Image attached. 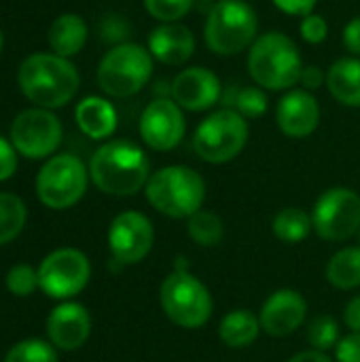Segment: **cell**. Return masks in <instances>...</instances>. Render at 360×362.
Wrapping results in <instances>:
<instances>
[{
  "mask_svg": "<svg viewBox=\"0 0 360 362\" xmlns=\"http://www.w3.org/2000/svg\"><path fill=\"white\" fill-rule=\"evenodd\" d=\"M89 178L106 195L129 197L146 187L151 161L138 144L129 140H110L91 155Z\"/></svg>",
  "mask_w": 360,
  "mask_h": 362,
  "instance_id": "1",
  "label": "cell"
},
{
  "mask_svg": "<svg viewBox=\"0 0 360 362\" xmlns=\"http://www.w3.org/2000/svg\"><path fill=\"white\" fill-rule=\"evenodd\" d=\"M21 93L38 108H62L79 91L81 76L74 64L55 53L28 55L17 72Z\"/></svg>",
  "mask_w": 360,
  "mask_h": 362,
  "instance_id": "2",
  "label": "cell"
},
{
  "mask_svg": "<svg viewBox=\"0 0 360 362\" xmlns=\"http://www.w3.org/2000/svg\"><path fill=\"white\" fill-rule=\"evenodd\" d=\"M301 70V53L291 36L282 32H265L250 45L248 72L261 89L286 91L299 83Z\"/></svg>",
  "mask_w": 360,
  "mask_h": 362,
  "instance_id": "3",
  "label": "cell"
},
{
  "mask_svg": "<svg viewBox=\"0 0 360 362\" xmlns=\"http://www.w3.org/2000/svg\"><path fill=\"white\" fill-rule=\"evenodd\" d=\"M144 195L159 214L170 218H189L199 212L206 202V182L193 168L166 165L151 174Z\"/></svg>",
  "mask_w": 360,
  "mask_h": 362,
  "instance_id": "4",
  "label": "cell"
},
{
  "mask_svg": "<svg viewBox=\"0 0 360 362\" xmlns=\"http://www.w3.org/2000/svg\"><path fill=\"white\" fill-rule=\"evenodd\" d=\"M259 17L246 0H219L212 4L204 38L212 53L216 55H236L257 40Z\"/></svg>",
  "mask_w": 360,
  "mask_h": 362,
  "instance_id": "5",
  "label": "cell"
},
{
  "mask_svg": "<svg viewBox=\"0 0 360 362\" xmlns=\"http://www.w3.org/2000/svg\"><path fill=\"white\" fill-rule=\"evenodd\" d=\"M153 76V55L136 42H121L106 51L98 66V85L110 98L136 95Z\"/></svg>",
  "mask_w": 360,
  "mask_h": 362,
  "instance_id": "6",
  "label": "cell"
},
{
  "mask_svg": "<svg viewBox=\"0 0 360 362\" xmlns=\"http://www.w3.org/2000/svg\"><path fill=\"white\" fill-rule=\"evenodd\" d=\"M161 310L180 329H202L212 318L210 291L187 269H174L159 288Z\"/></svg>",
  "mask_w": 360,
  "mask_h": 362,
  "instance_id": "7",
  "label": "cell"
},
{
  "mask_svg": "<svg viewBox=\"0 0 360 362\" xmlns=\"http://www.w3.org/2000/svg\"><path fill=\"white\" fill-rule=\"evenodd\" d=\"M248 142V123L246 119L231 110L221 108L206 117L193 134L195 155L212 165L233 161Z\"/></svg>",
  "mask_w": 360,
  "mask_h": 362,
  "instance_id": "8",
  "label": "cell"
},
{
  "mask_svg": "<svg viewBox=\"0 0 360 362\" xmlns=\"http://www.w3.org/2000/svg\"><path fill=\"white\" fill-rule=\"evenodd\" d=\"M89 185V168L70 153L53 155L36 176L38 202L51 210L72 208L83 199Z\"/></svg>",
  "mask_w": 360,
  "mask_h": 362,
  "instance_id": "9",
  "label": "cell"
},
{
  "mask_svg": "<svg viewBox=\"0 0 360 362\" xmlns=\"http://www.w3.org/2000/svg\"><path fill=\"white\" fill-rule=\"evenodd\" d=\"M312 223L327 242L350 240L360 229V195L348 187L327 189L314 204Z\"/></svg>",
  "mask_w": 360,
  "mask_h": 362,
  "instance_id": "10",
  "label": "cell"
},
{
  "mask_svg": "<svg viewBox=\"0 0 360 362\" xmlns=\"http://www.w3.org/2000/svg\"><path fill=\"white\" fill-rule=\"evenodd\" d=\"M38 286L51 299L66 301L79 295L91 278V263L76 248H57L38 265Z\"/></svg>",
  "mask_w": 360,
  "mask_h": 362,
  "instance_id": "11",
  "label": "cell"
},
{
  "mask_svg": "<svg viewBox=\"0 0 360 362\" xmlns=\"http://www.w3.org/2000/svg\"><path fill=\"white\" fill-rule=\"evenodd\" d=\"M64 138L59 119L47 108L21 110L11 123V142L15 151L28 159L51 157Z\"/></svg>",
  "mask_w": 360,
  "mask_h": 362,
  "instance_id": "12",
  "label": "cell"
},
{
  "mask_svg": "<svg viewBox=\"0 0 360 362\" xmlns=\"http://www.w3.org/2000/svg\"><path fill=\"white\" fill-rule=\"evenodd\" d=\"M155 244V229L146 214L127 210L112 218L108 227V248L119 265H136L149 257Z\"/></svg>",
  "mask_w": 360,
  "mask_h": 362,
  "instance_id": "13",
  "label": "cell"
},
{
  "mask_svg": "<svg viewBox=\"0 0 360 362\" xmlns=\"http://www.w3.org/2000/svg\"><path fill=\"white\" fill-rule=\"evenodd\" d=\"M142 142L159 153L176 148L187 132L182 108L172 98H155L140 115Z\"/></svg>",
  "mask_w": 360,
  "mask_h": 362,
  "instance_id": "14",
  "label": "cell"
},
{
  "mask_svg": "<svg viewBox=\"0 0 360 362\" xmlns=\"http://www.w3.org/2000/svg\"><path fill=\"white\" fill-rule=\"evenodd\" d=\"M308 318V301L306 297L295 288H280L272 293L261 312V329L269 337H289L297 333Z\"/></svg>",
  "mask_w": 360,
  "mask_h": 362,
  "instance_id": "15",
  "label": "cell"
},
{
  "mask_svg": "<svg viewBox=\"0 0 360 362\" xmlns=\"http://www.w3.org/2000/svg\"><path fill=\"white\" fill-rule=\"evenodd\" d=\"M223 93V85L219 76L208 68H185L176 74L172 81V93L170 98L189 112H202L212 108Z\"/></svg>",
  "mask_w": 360,
  "mask_h": 362,
  "instance_id": "16",
  "label": "cell"
},
{
  "mask_svg": "<svg viewBox=\"0 0 360 362\" xmlns=\"http://www.w3.org/2000/svg\"><path fill=\"white\" fill-rule=\"evenodd\" d=\"M91 335V316L85 305L64 301L47 318V337L62 352H74Z\"/></svg>",
  "mask_w": 360,
  "mask_h": 362,
  "instance_id": "17",
  "label": "cell"
},
{
  "mask_svg": "<svg viewBox=\"0 0 360 362\" xmlns=\"http://www.w3.org/2000/svg\"><path fill=\"white\" fill-rule=\"evenodd\" d=\"M276 121L284 136L308 138L320 125L318 100L308 89H289L276 106Z\"/></svg>",
  "mask_w": 360,
  "mask_h": 362,
  "instance_id": "18",
  "label": "cell"
},
{
  "mask_svg": "<svg viewBox=\"0 0 360 362\" xmlns=\"http://www.w3.org/2000/svg\"><path fill=\"white\" fill-rule=\"evenodd\" d=\"M149 51L166 66H180L193 55L195 38L182 23H161L149 36Z\"/></svg>",
  "mask_w": 360,
  "mask_h": 362,
  "instance_id": "19",
  "label": "cell"
},
{
  "mask_svg": "<svg viewBox=\"0 0 360 362\" xmlns=\"http://www.w3.org/2000/svg\"><path fill=\"white\" fill-rule=\"evenodd\" d=\"M74 119L79 129L91 140H106L117 129V110L100 95L83 98L74 110Z\"/></svg>",
  "mask_w": 360,
  "mask_h": 362,
  "instance_id": "20",
  "label": "cell"
},
{
  "mask_svg": "<svg viewBox=\"0 0 360 362\" xmlns=\"http://www.w3.org/2000/svg\"><path fill=\"white\" fill-rule=\"evenodd\" d=\"M47 40L55 55H62L68 59L83 51L87 42V23L76 13H64L55 17L53 23L49 25Z\"/></svg>",
  "mask_w": 360,
  "mask_h": 362,
  "instance_id": "21",
  "label": "cell"
},
{
  "mask_svg": "<svg viewBox=\"0 0 360 362\" xmlns=\"http://www.w3.org/2000/svg\"><path fill=\"white\" fill-rule=\"evenodd\" d=\"M331 95L350 108L360 106V57H342L327 72Z\"/></svg>",
  "mask_w": 360,
  "mask_h": 362,
  "instance_id": "22",
  "label": "cell"
},
{
  "mask_svg": "<svg viewBox=\"0 0 360 362\" xmlns=\"http://www.w3.org/2000/svg\"><path fill=\"white\" fill-rule=\"evenodd\" d=\"M261 320L250 310H231L223 316L219 325L221 341L231 350L248 348L261 335Z\"/></svg>",
  "mask_w": 360,
  "mask_h": 362,
  "instance_id": "23",
  "label": "cell"
},
{
  "mask_svg": "<svg viewBox=\"0 0 360 362\" xmlns=\"http://www.w3.org/2000/svg\"><path fill=\"white\" fill-rule=\"evenodd\" d=\"M327 280L339 291H354L360 286V246L337 250L327 263Z\"/></svg>",
  "mask_w": 360,
  "mask_h": 362,
  "instance_id": "24",
  "label": "cell"
},
{
  "mask_svg": "<svg viewBox=\"0 0 360 362\" xmlns=\"http://www.w3.org/2000/svg\"><path fill=\"white\" fill-rule=\"evenodd\" d=\"M312 229H314L312 214H308L301 208H282L272 221L274 235L284 244L303 242L312 233Z\"/></svg>",
  "mask_w": 360,
  "mask_h": 362,
  "instance_id": "25",
  "label": "cell"
},
{
  "mask_svg": "<svg viewBox=\"0 0 360 362\" xmlns=\"http://www.w3.org/2000/svg\"><path fill=\"white\" fill-rule=\"evenodd\" d=\"M225 108H231L236 112H240L244 119H261L267 108H269V102H267V95L265 91L257 85H248V87H229L225 93Z\"/></svg>",
  "mask_w": 360,
  "mask_h": 362,
  "instance_id": "26",
  "label": "cell"
},
{
  "mask_svg": "<svg viewBox=\"0 0 360 362\" xmlns=\"http://www.w3.org/2000/svg\"><path fill=\"white\" fill-rule=\"evenodd\" d=\"M187 233L189 238L202 246V248H214L221 244L223 235H225V227L219 214L210 212V210H199L193 216L187 218Z\"/></svg>",
  "mask_w": 360,
  "mask_h": 362,
  "instance_id": "27",
  "label": "cell"
},
{
  "mask_svg": "<svg viewBox=\"0 0 360 362\" xmlns=\"http://www.w3.org/2000/svg\"><path fill=\"white\" fill-rule=\"evenodd\" d=\"M28 218V210L21 197L13 193H0V246L13 242Z\"/></svg>",
  "mask_w": 360,
  "mask_h": 362,
  "instance_id": "28",
  "label": "cell"
},
{
  "mask_svg": "<svg viewBox=\"0 0 360 362\" xmlns=\"http://www.w3.org/2000/svg\"><path fill=\"white\" fill-rule=\"evenodd\" d=\"M4 362H59L57 348L51 341L42 339H23L17 341L4 356Z\"/></svg>",
  "mask_w": 360,
  "mask_h": 362,
  "instance_id": "29",
  "label": "cell"
},
{
  "mask_svg": "<svg viewBox=\"0 0 360 362\" xmlns=\"http://www.w3.org/2000/svg\"><path fill=\"white\" fill-rule=\"evenodd\" d=\"M339 325L333 316H316L310 320L308 325V341L312 346V350H335V346L339 344Z\"/></svg>",
  "mask_w": 360,
  "mask_h": 362,
  "instance_id": "30",
  "label": "cell"
},
{
  "mask_svg": "<svg viewBox=\"0 0 360 362\" xmlns=\"http://www.w3.org/2000/svg\"><path fill=\"white\" fill-rule=\"evenodd\" d=\"M4 284L11 291V295L15 297H30L34 295V291H38V272L25 263H19L15 267H11L4 276Z\"/></svg>",
  "mask_w": 360,
  "mask_h": 362,
  "instance_id": "31",
  "label": "cell"
},
{
  "mask_svg": "<svg viewBox=\"0 0 360 362\" xmlns=\"http://www.w3.org/2000/svg\"><path fill=\"white\" fill-rule=\"evenodd\" d=\"M195 0H144V8L161 23H178L189 15Z\"/></svg>",
  "mask_w": 360,
  "mask_h": 362,
  "instance_id": "32",
  "label": "cell"
},
{
  "mask_svg": "<svg viewBox=\"0 0 360 362\" xmlns=\"http://www.w3.org/2000/svg\"><path fill=\"white\" fill-rule=\"evenodd\" d=\"M329 36V23L320 15H308L301 19V38L310 45H320Z\"/></svg>",
  "mask_w": 360,
  "mask_h": 362,
  "instance_id": "33",
  "label": "cell"
},
{
  "mask_svg": "<svg viewBox=\"0 0 360 362\" xmlns=\"http://www.w3.org/2000/svg\"><path fill=\"white\" fill-rule=\"evenodd\" d=\"M100 30H102V38H104V40H108V42H119V45H121L123 38H127V34H129L127 21L121 19V17H117V15H108V17L102 21Z\"/></svg>",
  "mask_w": 360,
  "mask_h": 362,
  "instance_id": "34",
  "label": "cell"
},
{
  "mask_svg": "<svg viewBox=\"0 0 360 362\" xmlns=\"http://www.w3.org/2000/svg\"><path fill=\"white\" fill-rule=\"evenodd\" d=\"M17 172V151L11 140L0 136V182L8 180Z\"/></svg>",
  "mask_w": 360,
  "mask_h": 362,
  "instance_id": "35",
  "label": "cell"
},
{
  "mask_svg": "<svg viewBox=\"0 0 360 362\" xmlns=\"http://www.w3.org/2000/svg\"><path fill=\"white\" fill-rule=\"evenodd\" d=\"M337 362H360V333H350L335 346Z\"/></svg>",
  "mask_w": 360,
  "mask_h": 362,
  "instance_id": "36",
  "label": "cell"
},
{
  "mask_svg": "<svg viewBox=\"0 0 360 362\" xmlns=\"http://www.w3.org/2000/svg\"><path fill=\"white\" fill-rule=\"evenodd\" d=\"M274 4L286 13V15H299V17H308L314 13L318 0H274Z\"/></svg>",
  "mask_w": 360,
  "mask_h": 362,
  "instance_id": "37",
  "label": "cell"
},
{
  "mask_svg": "<svg viewBox=\"0 0 360 362\" xmlns=\"http://www.w3.org/2000/svg\"><path fill=\"white\" fill-rule=\"evenodd\" d=\"M344 45L352 55H360V17H354L348 21L344 30Z\"/></svg>",
  "mask_w": 360,
  "mask_h": 362,
  "instance_id": "38",
  "label": "cell"
},
{
  "mask_svg": "<svg viewBox=\"0 0 360 362\" xmlns=\"http://www.w3.org/2000/svg\"><path fill=\"white\" fill-rule=\"evenodd\" d=\"M325 81H327V76H325V72H323L318 66H303L301 76H299V83H301L308 91L318 89Z\"/></svg>",
  "mask_w": 360,
  "mask_h": 362,
  "instance_id": "39",
  "label": "cell"
},
{
  "mask_svg": "<svg viewBox=\"0 0 360 362\" xmlns=\"http://www.w3.org/2000/svg\"><path fill=\"white\" fill-rule=\"evenodd\" d=\"M344 322L350 333H360V295L352 297L344 310Z\"/></svg>",
  "mask_w": 360,
  "mask_h": 362,
  "instance_id": "40",
  "label": "cell"
},
{
  "mask_svg": "<svg viewBox=\"0 0 360 362\" xmlns=\"http://www.w3.org/2000/svg\"><path fill=\"white\" fill-rule=\"evenodd\" d=\"M286 362H333V361L327 356V352H320V350H306V352L295 354L291 361H286Z\"/></svg>",
  "mask_w": 360,
  "mask_h": 362,
  "instance_id": "41",
  "label": "cell"
},
{
  "mask_svg": "<svg viewBox=\"0 0 360 362\" xmlns=\"http://www.w3.org/2000/svg\"><path fill=\"white\" fill-rule=\"evenodd\" d=\"M2 45H4V36H2V30H0V51H2Z\"/></svg>",
  "mask_w": 360,
  "mask_h": 362,
  "instance_id": "42",
  "label": "cell"
},
{
  "mask_svg": "<svg viewBox=\"0 0 360 362\" xmlns=\"http://www.w3.org/2000/svg\"><path fill=\"white\" fill-rule=\"evenodd\" d=\"M356 235H359V246H360V229H359V233H356Z\"/></svg>",
  "mask_w": 360,
  "mask_h": 362,
  "instance_id": "43",
  "label": "cell"
}]
</instances>
